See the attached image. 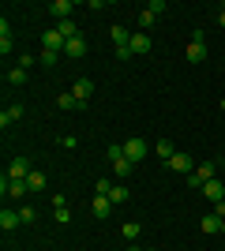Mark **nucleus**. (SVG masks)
<instances>
[{
    "label": "nucleus",
    "instance_id": "423d86ee",
    "mask_svg": "<svg viewBox=\"0 0 225 251\" xmlns=\"http://www.w3.org/2000/svg\"><path fill=\"white\" fill-rule=\"evenodd\" d=\"M45 11H49V15H53L56 23H60V19H72L75 4H72V0H53V4H49V8H45Z\"/></svg>",
    "mask_w": 225,
    "mask_h": 251
},
{
    "label": "nucleus",
    "instance_id": "412c9836",
    "mask_svg": "<svg viewBox=\"0 0 225 251\" xmlns=\"http://www.w3.org/2000/svg\"><path fill=\"white\" fill-rule=\"evenodd\" d=\"M56 30H60V38H64V42H72V38H79V26H75L72 19H60V23H56Z\"/></svg>",
    "mask_w": 225,
    "mask_h": 251
},
{
    "label": "nucleus",
    "instance_id": "9d476101",
    "mask_svg": "<svg viewBox=\"0 0 225 251\" xmlns=\"http://www.w3.org/2000/svg\"><path fill=\"white\" fill-rule=\"evenodd\" d=\"M90 210H94V218H98V221H101V218H109V214H113V199H109V195H94Z\"/></svg>",
    "mask_w": 225,
    "mask_h": 251
},
{
    "label": "nucleus",
    "instance_id": "7c9ffc66",
    "mask_svg": "<svg viewBox=\"0 0 225 251\" xmlns=\"http://www.w3.org/2000/svg\"><path fill=\"white\" fill-rule=\"evenodd\" d=\"M56 60H60V52H45L42 49V64H45V68H56Z\"/></svg>",
    "mask_w": 225,
    "mask_h": 251
},
{
    "label": "nucleus",
    "instance_id": "f03ea898",
    "mask_svg": "<svg viewBox=\"0 0 225 251\" xmlns=\"http://www.w3.org/2000/svg\"><path fill=\"white\" fill-rule=\"evenodd\" d=\"M214 173H218L214 161H203V165H195V173L188 176V188H199V191H203V184H206V180H214Z\"/></svg>",
    "mask_w": 225,
    "mask_h": 251
},
{
    "label": "nucleus",
    "instance_id": "f257e3e1",
    "mask_svg": "<svg viewBox=\"0 0 225 251\" xmlns=\"http://www.w3.org/2000/svg\"><path fill=\"white\" fill-rule=\"evenodd\" d=\"M147 154H150V143H147V139L135 135V139H128V143H124V157H128L131 165H135V161H143Z\"/></svg>",
    "mask_w": 225,
    "mask_h": 251
},
{
    "label": "nucleus",
    "instance_id": "f3484780",
    "mask_svg": "<svg viewBox=\"0 0 225 251\" xmlns=\"http://www.w3.org/2000/svg\"><path fill=\"white\" fill-rule=\"evenodd\" d=\"M15 120H23V105L15 101V105H8L4 113H0V127H8V124H15Z\"/></svg>",
    "mask_w": 225,
    "mask_h": 251
},
{
    "label": "nucleus",
    "instance_id": "a878e982",
    "mask_svg": "<svg viewBox=\"0 0 225 251\" xmlns=\"http://www.w3.org/2000/svg\"><path fill=\"white\" fill-rule=\"evenodd\" d=\"M154 150H158V157H165V161H169V157L176 154V150H173V143H169V139H158V147H154Z\"/></svg>",
    "mask_w": 225,
    "mask_h": 251
},
{
    "label": "nucleus",
    "instance_id": "dca6fc26",
    "mask_svg": "<svg viewBox=\"0 0 225 251\" xmlns=\"http://www.w3.org/2000/svg\"><path fill=\"white\" fill-rule=\"evenodd\" d=\"M56 105H60V109H64V113H75V109H83L86 101H79V98H75L72 90H64V94L56 98Z\"/></svg>",
    "mask_w": 225,
    "mask_h": 251
},
{
    "label": "nucleus",
    "instance_id": "f704fd0d",
    "mask_svg": "<svg viewBox=\"0 0 225 251\" xmlns=\"http://www.w3.org/2000/svg\"><path fill=\"white\" fill-rule=\"evenodd\" d=\"M218 23H222V26H225V11H218Z\"/></svg>",
    "mask_w": 225,
    "mask_h": 251
},
{
    "label": "nucleus",
    "instance_id": "c85d7f7f",
    "mask_svg": "<svg viewBox=\"0 0 225 251\" xmlns=\"http://www.w3.org/2000/svg\"><path fill=\"white\" fill-rule=\"evenodd\" d=\"M19 218H23V225H30V221H38V210L34 206H19Z\"/></svg>",
    "mask_w": 225,
    "mask_h": 251
},
{
    "label": "nucleus",
    "instance_id": "7ed1b4c3",
    "mask_svg": "<svg viewBox=\"0 0 225 251\" xmlns=\"http://www.w3.org/2000/svg\"><path fill=\"white\" fill-rule=\"evenodd\" d=\"M206 60V42H203V30L192 34V42H188V64H203Z\"/></svg>",
    "mask_w": 225,
    "mask_h": 251
},
{
    "label": "nucleus",
    "instance_id": "473e14b6",
    "mask_svg": "<svg viewBox=\"0 0 225 251\" xmlns=\"http://www.w3.org/2000/svg\"><path fill=\"white\" fill-rule=\"evenodd\" d=\"M75 143H79L75 135H64V139H60V147H64V150H75Z\"/></svg>",
    "mask_w": 225,
    "mask_h": 251
},
{
    "label": "nucleus",
    "instance_id": "f8f14e48",
    "mask_svg": "<svg viewBox=\"0 0 225 251\" xmlns=\"http://www.w3.org/2000/svg\"><path fill=\"white\" fill-rule=\"evenodd\" d=\"M150 49H154V42H150V34H147V30L131 34V52H139V56H143V52H150Z\"/></svg>",
    "mask_w": 225,
    "mask_h": 251
},
{
    "label": "nucleus",
    "instance_id": "39448f33",
    "mask_svg": "<svg viewBox=\"0 0 225 251\" xmlns=\"http://www.w3.org/2000/svg\"><path fill=\"white\" fill-rule=\"evenodd\" d=\"M64 45H68V42L60 38V30H56V26L42 34V49H45V52H64Z\"/></svg>",
    "mask_w": 225,
    "mask_h": 251
},
{
    "label": "nucleus",
    "instance_id": "0eeeda50",
    "mask_svg": "<svg viewBox=\"0 0 225 251\" xmlns=\"http://www.w3.org/2000/svg\"><path fill=\"white\" fill-rule=\"evenodd\" d=\"M165 165H169L173 173H188V176H192V173H195V161H192V157H188V154H173L169 161H165Z\"/></svg>",
    "mask_w": 225,
    "mask_h": 251
},
{
    "label": "nucleus",
    "instance_id": "393cba45",
    "mask_svg": "<svg viewBox=\"0 0 225 251\" xmlns=\"http://www.w3.org/2000/svg\"><path fill=\"white\" fill-rule=\"evenodd\" d=\"M26 83V68H11L8 72V86H23Z\"/></svg>",
    "mask_w": 225,
    "mask_h": 251
},
{
    "label": "nucleus",
    "instance_id": "cd10ccee",
    "mask_svg": "<svg viewBox=\"0 0 225 251\" xmlns=\"http://www.w3.org/2000/svg\"><path fill=\"white\" fill-rule=\"evenodd\" d=\"M113 191V180L109 176H98V184H94V195H109Z\"/></svg>",
    "mask_w": 225,
    "mask_h": 251
},
{
    "label": "nucleus",
    "instance_id": "bb28decb",
    "mask_svg": "<svg viewBox=\"0 0 225 251\" xmlns=\"http://www.w3.org/2000/svg\"><path fill=\"white\" fill-rule=\"evenodd\" d=\"M113 173H117V176L124 180V176L131 173V161H128V157H120V161H113Z\"/></svg>",
    "mask_w": 225,
    "mask_h": 251
},
{
    "label": "nucleus",
    "instance_id": "6ab92c4d",
    "mask_svg": "<svg viewBox=\"0 0 225 251\" xmlns=\"http://www.w3.org/2000/svg\"><path fill=\"white\" fill-rule=\"evenodd\" d=\"M11 49H15V42H11V26H8V19H0V52L8 56Z\"/></svg>",
    "mask_w": 225,
    "mask_h": 251
},
{
    "label": "nucleus",
    "instance_id": "c756f323",
    "mask_svg": "<svg viewBox=\"0 0 225 251\" xmlns=\"http://www.w3.org/2000/svg\"><path fill=\"white\" fill-rule=\"evenodd\" d=\"M53 218L60 221V225H68V221H72V210L68 206H53Z\"/></svg>",
    "mask_w": 225,
    "mask_h": 251
},
{
    "label": "nucleus",
    "instance_id": "2eb2a0df",
    "mask_svg": "<svg viewBox=\"0 0 225 251\" xmlns=\"http://www.w3.org/2000/svg\"><path fill=\"white\" fill-rule=\"evenodd\" d=\"M203 195H206L210 202H222V199H225V188H222V180H206V184H203Z\"/></svg>",
    "mask_w": 225,
    "mask_h": 251
},
{
    "label": "nucleus",
    "instance_id": "e433bc0d",
    "mask_svg": "<svg viewBox=\"0 0 225 251\" xmlns=\"http://www.w3.org/2000/svg\"><path fill=\"white\" fill-rule=\"evenodd\" d=\"M222 232H225V221H222Z\"/></svg>",
    "mask_w": 225,
    "mask_h": 251
},
{
    "label": "nucleus",
    "instance_id": "a211bd4d",
    "mask_svg": "<svg viewBox=\"0 0 225 251\" xmlns=\"http://www.w3.org/2000/svg\"><path fill=\"white\" fill-rule=\"evenodd\" d=\"M109 38H113V42H117V49H124V45H131V34L124 30V26H120V23H113V26H109Z\"/></svg>",
    "mask_w": 225,
    "mask_h": 251
},
{
    "label": "nucleus",
    "instance_id": "ea45409f",
    "mask_svg": "<svg viewBox=\"0 0 225 251\" xmlns=\"http://www.w3.org/2000/svg\"><path fill=\"white\" fill-rule=\"evenodd\" d=\"M222 154H225V150H222Z\"/></svg>",
    "mask_w": 225,
    "mask_h": 251
},
{
    "label": "nucleus",
    "instance_id": "9b49d317",
    "mask_svg": "<svg viewBox=\"0 0 225 251\" xmlns=\"http://www.w3.org/2000/svg\"><path fill=\"white\" fill-rule=\"evenodd\" d=\"M19 225H23V218H19V210H8V206L0 210V229H4V232H11V229H19Z\"/></svg>",
    "mask_w": 225,
    "mask_h": 251
},
{
    "label": "nucleus",
    "instance_id": "5701e85b",
    "mask_svg": "<svg viewBox=\"0 0 225 251\" xmlns=\"http://www.w3.org/2000/svg\"><path fill=\"white\" fill-rule=\"evenodd\" d=\"M26 188H30V191H45V173H42V169H34L30 176H26Z\"/></svg>",
    "mask_w": 225,
    "mask_h": 251
},
{
    "label": "nucleus",
    "instance_id": "1a4fd4ad",
    "mask_svg": "<svg viewBox=\"0 0 225 251\" xmlns=\"http://www.w3.org/2000/svg\"><path fill=\"white\" fill-rule=\"evenodd\" d=\"M64 52H68V60H83V56H86V38H83V34L72 38V42L64 45Z\"/></svg>",
    "mask_w": 225,
    "mask_h": 251
},
{
    "label": "nucleus",
    "instance_id": "6e6552de",
    "mask_svg": "<svg viewBox=\"0 0 225 251\" xmlns=\"http://www.w3.org/2000/svg\"><path fill=\"white\" fill-rule=\"evenodd\" d=\"M30 173H34V169H30V161H26V157H15V161L8 165V176H11V180H26Z\"/></svg>",
    "mask_w": 225,
    "mask_h": 251
},
{
    "label": "nucleus",
    "instance_id": "4be33fe9",
    "mask_svg": "<svg viewBox=\"0 0 225 251\" xmlns=\"http://www.w3.org/2000/svg\"><path fill=\"white\" fill-rule=\"evenodd\" d=\"M139 232H143L139 221H124V225H120V236H124V240H139Z\"/></svg>",
    "mask_w": 225,
    "mask_h": 251
},
{
    "label": "nucleus",
    "instance_id": "4c0bfd02",
    "mask_svg": "<svg viewBox=\"0 0 225 251\" xmlns=\"http://www.w3.org/2000/svg\"><path fill=\"white\" fill-rule=\"evenodd\" d=\"M222 113H225V101H222Z\"/></svg>",
    "mask_w": 225,
    "mask_h": 251
},
{
    "label": "nucleus",
    "instance_id": "58836bf2",
    "mask_svg": "<svg viewBox=\"0 0 225 251\" xmlns=\"http://www.w3.org/2000/svg\"><path fill=\"white\" fill-rule=\"evenodd\" d=\"M139 251H150V248H139Z\"/></svg>",
    "mask_w": 225,
    "mask_h": 251
},
{
    "label": "nucleus",
    "instance_id": "20e7f679",
    "mask_svg": "<svg viewBox=\"0 0 225 251\" xmlns=\"http://www.w3.org/2000/svg\"><path fill=\"white\" fill-rule=\"evenodd\" d=\"M161 11H165V0H150L147 8L139 11V26H143V30H150V26H154V19H158Z\"/></svg>",
    "mask_w": 225,
    "mask_h": 251
},
{
    "label": "nucleus",
    "instance_id": "4468645a",
    "mask_svg": "<svg viewBox=\"0 0 225 251\" xmlns=\"http://www.w3.org/2000/svg\"><path fill=\"white\" fill-rule=\"evenodd\" d=\"M199 229H203L206 236H214V232H222V218H218L214 210H210V214H206V218H199Z\"/></svg>",
    "mask_w": 225,
    "mask_h": 251
},
{
    "label": "nucleus",
    "instance_id": "ddd939ff",
    "mask_svg": "<svg viewBox=\"0 0 225 251\" xmlns=\"http://www.w3.org/2000/svg\"><path fill=\"white\" fill-rule=\"evenodd\" d=\"M72 94L79 98V101H90V98H94V83H90V79H75Z\"/></svg>",
    "mask_w": 225,
    "mask_h": 251
},
{
    "label": "nucleus",
    "instance_id": "72a5a7b5",
    "mask_svg": "<svg viewBox=\"0 0 225 251\" xmlns=\"http://www.w3.org/2000/svg\"><path fill=\"white\" fill-rule=\"evenodd\" d=\"M214 214H218V218L225 221V199H222V202H214Z\"/></svg>",
    "mask_w": 225,
    "mask_h": 251
},
{
    "label": "nucleus",
    "instance_id": "b1692460",
    "mask_svg": "<svg viewBox=\"0 0 225 251\" xmlns=\"http://www.w3.org/2000/svg\"><path fill=\"white\" fill-rule=\"evenodd\" d=\"M109 199H113V206H120V202H128V184H113V191H109Z\"/></svg>",
    "mask_w": 225,
    "mask_h": 251
},
{
    "label": "nucleus",
    "instance_id": "2f4dec72",
    "mask_svg": "<svg viewBox=\"0 0 225 251\" xmlns=\"http://www.w3.org/2000/svg\"><path fill=\"white\" fill-rule=\"evenodd\" d=\"M120 157H124V147H117V143H113V147H109V161H120Z\"/></svg>",
    "mask_w": 225,
    "mask_h": 251
},
{
    "label": "nucleus",
    "instance_id": "c9c22d12",
    "mask_svg": "<svg viewBox=\"0 0 225 251\" xmlns=\"http://www.w3.org/2000/svg\"><path fill=\"white\" fill-rule=\"evenodd\" d=\"M218 11H225V0H222V4H218Z\"/></svg>",
    "mask_w": 225,
    "mask_h": 251
},
{
    "label": "nucleus",
    "instance_id": "aec40b11",
    "mask_svg": "<svg viewBox=\"0 0 225 251\" xmlns=\"http://www.w3.org/2000/svg\"><path fill=\"white\" fill-rule=\"evenodd\" d=\"M26 191H30V188H26V180H11L8 176V195H4V199H23Z\"/></svg>",
    "mask_w": 225,
    "mask_h": 251
}]
</instances>
